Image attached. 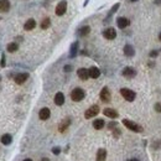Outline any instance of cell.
<instances>
[{
	"label": "cell",
	"mask_w": 161,
	"mask_h": 161,
	"mask_svg": "<svg viewBox=\"0 0 161 161\" xmlns=\"http://www.w3.org/2000/svg\"><path fill=\"white\" fill-rule=\"evenodd\" d=\"M122 74L126 78H134L136 76V71L133 68V67H125V68L122 71Z\"/></svg>",
	"instance_id": "8"
},
{
	"label": "cell",
	"mask_w": 161,
	"mask_h": 161,
	"mask_svg": "<svg viewBox=\"0 0 161 161\" xmlns=\"http://www.w3.org/2000/svg\"><path fill=\"white\" fill-rule=\"evenodd\" d=\"M66 11H67V2L63 0V2H60L57 4V6H56V15L62 16Z\"/></svg>",
	"instance_id": "6"
},
{
	"label": "cell",
	"mask_w": 161,
	"mask_h": 161,
	"mask_svg": "<svg viewBox=\"0 0 161 161\" xmlns=\"http://www.w3.org/2000/svg\"><path fill=\"white\" fill-rule=\"evenodd\" d=\"M118 9H119V4H115V5H114V6L112 8V10H110V12H109V16H110V15L113 14V12H115V11H117Z\"/></svg>",
	"instance_id": "28"
},
{
	"label": "cell",
	"mask_w": 161,
	"mask_h": 161,
	"mask_svg": "<svg viewBox=\"0 0 161 161\" xmlns=\"http://www.w3.org/2000/svg\"><path fill=\"white\" fill-rule=\"evenodd\" d=\"M105 159H107V150L105 149H99L97 151L96 161H105Z\"/></svg>",
	"instance_id": "20"
},
{
	"label": "cell",
	"mask_w": 161,
	"mask_h": 161,
	"mask_svg": "<svg viewBox=\"0 0 161 161\" xmlns=\"http://www.w3.org/2000/svg\"><path fill=\"white\" fill-rule=\"evenodd\" d=\"M35 26H36V21H35L34 19H29L28 21L25 22V25H24V29H25L26 31H30V30L35 29Z\"/></svg>",
	"instance_id": "19"
},
{
	"label": "cell",
	"mask_w": 161,
	"mask_h": 161,
	"mask_svg": "<svg viewBox=\"0 0 161 161\" xmlns=\"http://www.w3.org/2000/svg\"><path fill=\"white\" fill-rule=\"evenodd\" d=\"M157 55H159V51H151V52H150V57H153V58L156 57Z\"/></svg>",
	"instance_id": "33"
},
{
	"label": "cell",
	"mask_w": 161,
	"mask_h": 161,
	"mask_svg": "<svg viewBox=\"0 0 161 161\" xmlns=\"http://www.w3.org/2000/svg\"><path fill=\"white\" fill-rule=\"evenodd\" d=\"M50 115H51V112H50L48 108H42L38 113V117H40L41 120H47L50 118Z\"/></svg>",
	"instance_id": "14"
},
{
	"label": "cell",
	"mask_w": 161,
	"mask_h": 161,
	"mask_svg": "<svg viewBox=\"0 0 161 161\" xmlns=\"http://www.w3.org/2000/svg\"><path fill=\"white\" fill-rule=\"evenodd\" d=\"M131 2H136V0H131Z\"/></svg>",
	"instance_id": "39"
},
{
	"label": "cell",
	"mask_w": 161,
	"mask_h": 161,
	"mask_svg": "<svg viewBox=\"0 0 161 161\" xmlns=\"http://www.w3.org/2000/svg\"><path fill=\"white\" fill-rule=\"evenodd\" d=\"M123 124L124 126H126L129 130L131 131H135V133H143L144 131V128L141 125H139L138 123L133 122V120H129V119H123Z\"/></svg>",
	"instance_id": "1"
},
{
	"label": "cell",
	"mask_w": 161,
	"mask_h": 161,
	"mask_svg": "<svg viewBox=\"0 0 161 161\" xmlns=\"http://www.w3.org/2000/svg\"><path fill=\"white\" fill-rule=\"evenodd\" d=\"M24 161H32V160H31V159H25Z\"/></svg>",
	"instance_id": "37"
},
{
	"label": "cell",
	"mask_w": 161,
	"mask_h": 161,
	"mask_svg": "<svg viewBox=\"0 0 161 161\" xmlns=\"http://www.w3.org/2000/svg\"><path fill=\"white\" fill-rule=\"evenodd\" d=\"M159 38H160V41H161V32H160V35H159Z\"/></svg>",
	"instance_id": "38"
},
{
	"label": "cell",
	"mask_w": 161,
	"mask_h": 161,
	"mask_svg": "<svg viewBox=\"0 0 161 161\" xmlns=\"http://www.w3.org/2000/svg\"><path fill=\"white\" fill-rule=\"evenodd\" d=\"M64 72H71L72 71V66H70V64H67V66H64Z\"/></svg>",
	"instance_id": "32"
},
{
	"label": "cell",
	"mask_w": 161,
	"mask_h": 161,
	"mask_svg": "<svg viewBox=\"0 0 161 161\" xmlns=\"http://www.w3.org/2000/svg\"><path fill=\"white\" fill-rule=\"evenodd\" d=\"M77 51H78V42H73L71 46V52H70V57L73 58L77 55Z\"/></svg>",
	"instance_id": "24"
},
{
	"label": "cell",
	"mask_w": 161,
	"mask_h": 161,
	"mask_svg": "<svg viewBox=\"0 0 161 161\" xmlns=\"http://www.w3.org/2000/svg\"><path fill=\"white\" fill-rule=\"evenodd\" d=\"M88 73H89V77L90 78H98L99 76H100V71H99V68H98V67H94V66H93V67H90V68L88 70Z\"/></svg>",
	"instance_id": "12"
},
{
	"label": "cell",
	"mask_w": 161,
	"mask_h": 161,
	"mask_svg": "<svg viewBox=\"0 0 161 161\" xmlns=\"http://www.w3.org/2000/svg\"><path fill=\"white\" fill-rule=\"evenodd\" d=\"M155 110L157 113H161V102H159V103L155 104Z\"/></svg>",
	"instance_id": "27"
},
{
	"label": "cell",
	"mask_w": 161,
	"mask_h": 161,
	"mask_svg": "<svg viewBox=\"0 0 161 161\" xmlns=\"http://www.w3.org/2000/svg\"><path fill=\"white\" fill-rule=\"evenodd\" d=\"M108 128H109V129H112V130H114V129L117 128V123H114V122L109 123V124H108Z\"/></svg>",
	"instance_id": "31"
},
{
	"label": "cell",
	"mask_w": 161,
	"mask_h": 161,
	"mask_svg": "<svg viewBox=\"0 0 161 161\" xmlns=\"http://www.w3.org/2000/svg\"><path fill=\"white\" fill-rule=\"evenodd\" d=\"M155 3H156L157 5H160V4H161V0H156V2H155Z\"/></svg>",
	"instance_id": "35"
},
{
	"label": "cell",
	"mask_w": 161,
	"mask_h": 161,
	"mask_svg": "<svg viewBox=\"0 0 161 161\" xmlns=\"http://www.w3.org/2000/svg\"><path fill=\"white\" fill-rule=\"evenodd\" d=\"M103 114L105 115V117H108V118H110V119H115V118H118V112L115 110V109H112V108H105L104 110H103Z\"/></svg>",
	"instance_id": "11"
},
{
	"label": "cell",
	"mask_w": 161,
	"mask_h": 161,
	"mask_svg": "<svg viewBox=\"0 0 161 161\" xmlns=\"http://www.w3.org/2000/svg\"><path fill=\"white\" fill-rule=\"evenodd\" d=\"M104 125H105V122H104L103 119H96L94 122H93V128L97 129V130L103 129V128H104Z\"/></svg>",
	"instance_id": "21"
},
{
	"label": "cell",
	"mask_w": 161,
	"mask_h": 161,
	"mask_svg": "<svg viewBox=\"0 0 161 161\" xmlns=\"http://www.w3.org/2000/svg\"><path fill=\"white\" fill-rule=\"evenodd\" d=\"M10 10V2L9 0H0V11L8 12Z\"/></svg>",
	"instance_id": "16"
},
{
	"label": "cell",
	"mask_w": 161,
	"mask_h": 161,
	"mask_svg": "<svg viewBox=\"0 0 161 161\" xmlns=\"http://www.w3.org/2000/svg\"><path fill=\"white\" fill-rule=\"evenodd\" d=\"M128 161H140V160H138V159H130V160H128Z\"/></svg>",
	"instance_id": "34"
},
{
	"label": "cell",
	"mask_w": 161,
	"mask_h": 161,
	"mask_svg": "<svg viewBox=\"0 0 161 161\" xmlns=\"http://www.w3.org/2000/svg\"><path fill=\"white\" fill-rule=\"evenodd\" d=\"M64 103V94L62 92H58L56 93V96H55V104L56 105H63Z\"/></svg>",
	"instance_id": "17"
},
{
	"label": "cell",
	"mask_w": 161,
	"mask_h": 161,
	"mask_svg": "<svg viewBox=\"0 0 161 161\" xmlns=\"http://www.w3.org/2000/svg\"><path fill=\"white\" fill-rule=\"evenodd\" d=\"M18 48H19V45L16 42H10L8 45V51L9 52H15V51H18Z\"/></svg>",
	"instance_id": "25"
},
{
	"label": "cell",
	"mask_w": 161,
	"mask_h": 161,
	"mask_svg": "<svg viewBox=\"0 0 161 161\" xmlns=\"http://www.w3.org/2000/svg\"><path fill=\"white\" fill-rule=\"evenodd\" d=\"M103 36L107 38V40H114L117 37V31L115 29L113 28H108V29H105L103 31Z\"/></svg>",
	"instance_id": "7"
},
{
	"label": "cell",
	"mask_w": 161,
	"mask_h": 161,
	"mask_svg": "<svg viewBox=\"0 0 161 161\" xmlns=\"http://www.w3.org/2000/svg\"><path fill=\"white\" fill-rule=\"evenodd\" d=\"M110 98H112V94H110L109 88H108V87H104V88L100 90V99H102V102L109 103V102H110Z\"/></svg>",
	"instance_id": "5"
},
{
	"label": "cell",
	"mask_w": 161,
	"mask_h": 161,
	"mask_svg": "<svg viewBox=\"0 0 161 161\" xmlns=\"http://www.w3.org/2000/svg\"><path fill=\"white\" fill-rule=\"evenodd\" d=\"M124 55L126 57H133L134 55H135V50H134V47L131 45H125L124 46Z\"/></svg>",
	"instance_id": "15"
},
{
	"label": "cell",
	"mask_w": 161,
	"mask_h": 161,
	"mask_svg": "<svg viewBox=\"0 0 161 161\" xmlns=\"http://www.w3.org/2000/svg\"><path fill=\"white\" fill-rule=\"evenodd\" d=\"M52 153L55 154V155H58V154L61 153V149H60V147H53V149H52Z\"/></svg>",
	"instance_id": "29"
},
{
	"label": "cell",
	"mask_w": 161,
	"mask_h": 161,
	"mask_svg": "<svg viewBox=\"0 0 161 161\" xmlns=\"http://www.w3.org/2000/svg\"><path fill=\"white\" fill-rule=\"evenodd\" d=\"M41 161H50L47 157H44V159H41Z\"/></svg>",
	"instance_id": "36"
},
{
	"label": "cell",
	"mask_w": 161,
	"mask_h": 161,
	"mask_svg": "<svg viewBox=\"0 0 161 161\" xmlns=\"http://www.w3.org/2000/svg\"><path fill=\"white\" fill-rule=\"evenodd\" d=\"M2 143L4 145H10L12 143V136L10 135V134H4V135L2 136Z\"/></svg>",
	"instance_id": "23"
},
{
	"label": "cell",
	"mask_w": 161,
	"mask_h": 161,
	"mask_svg": "<svg viewBox=\"0 0 161 161\" xmlns=\"http://www.w3.org/2000/svg\"><path fill=\"white\" fill-rule=\"evenodd\" d=\"M5 62H6L5 55H3V56H2V61H0V66H2V67H5Z\"/></svg>",
	"instance_id": "30"
},
{
	"label": "cell",
	"mask_w": 161,
	"mask_h": 161,
	"mask_svg": "<svg viewBox=\"0 0 161 161\" xmlns=\"http://www.w3.org/2000/svg\"><path fill=\"white\" fill-rule=\"evenodd\" d=\"M117 25H118V28L119 29H125V28H128V26L130 25V20L129 19H126V18H118L117 19Z\"/></svg>",
	"instance_id": "9"
},
{
	"label": "cell",
	"mask_w": 161,
	"mask_h": 161,
	"mask_svg": "<svg viewBox=\"0 0 161 161\" xmlns=\"http://www.w3.org/2000/svg\"><path fill=\"white\" fill-rule=\"evenodd\" d=\"M120 94L123 96V98L128 102H133V100H135V97H136V93L129 89V88H122L120 89Z\"/></svg>",
	"instance_id": "2"
},
{
	"label": "cell",
	"mask_w": 161,
	"mask_h": 161,
	"mask_svg": "<svg viewBox=\"0 0 161 161\" xmlns=\"http://www.w3.org/2000/svg\"><path fill=\"white\" fill-rule=\"evenodd\" d=\"M77 74H78V77L80 79H83V80H86V79L89 78V73H88V70L87 68H79L77 71Z\"/></svg>",
	"instance_id": "18"
},
{
	"label": "cell",
	"mask_w": 161,
	"mask_h": 161,
	"mask_svg": "<svg viewBox=\"0 0 161 161\" xmlns=\"http://www.w3.org/2000/svg\"><path fill=\"white\" fill-rule=\"evenodd\" d=\"M98 113H99V107L98 105H92V107H89V108L86 110L84 117H86V119H90L93 117H97Z\"/></svg>",
	"instance_id": "4"
},
{
	"label": "cell",
	"mask_w": 161,
	"mask_h": 161,
	"mask_svg": "<svg viewBox=\"0 0 161 161\" xmlns=\"http://www.w3.org/2000/svg\"><path fill=\"white\" fill-rule=\"evenodd\" d=\"M90 32V28L89 26H82V28H79L78 29V31H77V34L79 35V36H87L88 34Z\"/></svg>",
	"instance_id": "22"
},
{
	"label": "cell",
	"mask_w": 161,
	"mask_h": 161,
	"mask_svg": "<svg viewBox=\"0 0 161 161\" xmlns=\"http://www.w3.org/2000/svg\"><path fill=\"white\" fill-rule=\"evenodd\" d=\"M70 124H71V118H66V119H63L62 122H61V124H60V126H58V130H60L61 133L66 131V129L70 126Z\"/></svg>",
	"instance_id": "13"
},
{
	"label": "cell",
	"mask_w": 161,
	"mask_h": 161,
	"mask_svg": "<svg viewBox=\"0 0 161 161\" xmlns=\"http://www.w3.org/2000/svg\"><path fill=\"white\" fill-rule=\"evenodd\" d=\"M50 25H51V20H50V18H46V19H44L42 22H41V29L46 30V29L50 28Z\"/></svg>",
	"instance_id": "26"
},
{
	"label": "cell",
	"mask_w": 161,
	"mask_h": 161,
	"mask_svg": "<svg viewBox=\"0 0 161 161\" xmlns=\"http://www.w3.org/2000/svg\"><path fill=\"white\" fill-rule=\"evenodd\" d=\"M84 97H86V92L82 88H74L71 92V98L74 102H80Z\"/></svg>",
	"instance_id": "3"
},
{
	"label": "cell",
	"mask_w": 161,
	"mask_h": 161,
	"mask_svg": "<svg viewBox=\"0 0 161 161\" xmlns=\"http://www.w3.org/2000/svg\"><path fill=\"white\" fill-rule=\"evenodd\" d=\"M28 78H29V73H19V74H16L15 76V82L18 83V84H22V83H25L26 80H28Z\"/></svg>",
	"instance_id": "10"
}]
</instances>
